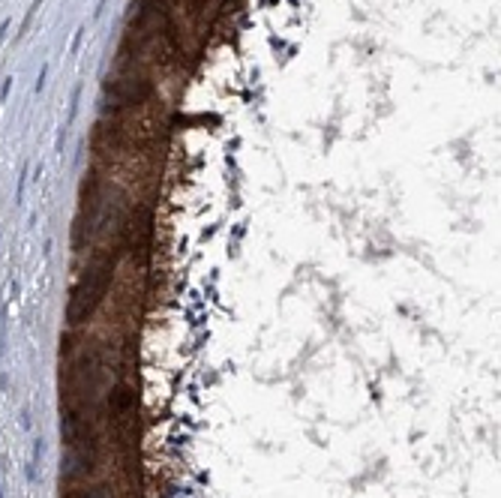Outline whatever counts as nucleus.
I'll return each mask as SVG.
<instances>
[{"label":"nucleus","instance_id":"nucleus-1","mask_svg":"<svg viewBox=\"0 0 501 498\" xmlns=\"http://www.w3.org/2000/svg\"><path fill=\"white\" fill-rule=\"evenodd\" d=\"M114 270H117V258L114 255H102L78 276V282L69 291V303H66V321L72 327L84 324L96 312V306L105 300L108 285L114 279Z\"/></svg>","mask_w":501,"mask_h":498},{"label":"nucleus","instance_id":"nucleus-2","mask_svg":"<svg viewBox=\"0 0 501 498\" xmlns=\"http://www.w3.org/2000/svg\"><path fill=\"white\" fill-rule=\"evenodd\" d=\"M108 420L123 441L135 435V390L129 384H114L108 393Z\"/></svg>","mask_w":501,"mask_h":498},{"label":"nucleus","instance_id":"nucleus-3","mask_svg":"<svg viewBox=\"0 0 501 498\" xmlns=\"http://www.w3.org/2000/svg\"><path fill=\"white\" fill-rule=\"evenodd\" d=\"M102 93L117 99V105H141L144 99H150L153 84L144 78H105L102 81Z\"/></svg>","mask_w":501,"mask_h":498},{"label":"nucleus","instance_id":"nucleus-4","mask_svg":"<svg viewBox=\"0 0 501 498\" xmlns=\"http://www.w3.org/2000/svg\"><path fill=\"white\" fill-rule=\"evenodd\" d=\"M96 459H99L96 444H93V447H66L63 462H60V480L72 483V480L87 477V474L96 468Z\"/></svg>","mask_w":501,"mask_h":498},{"label":"nucleus","instance_id":"nucleus-5","mask_svg":"<svg viewBox=\"0 0 501 498\" xmlns=\"http://www.w3.org/2000/svg\"><path fill=\"white\" fill-rule=\"evenodd\" d=\"M60 498H114L108 486H69Z\"/></svg>","mask_w":501,"mask_h":498},{"label":"nucleus","instance_id":"nucleus-6","mask_svg":"<svg viewBox=\"0 0 501 498\" xmlns=\"http://www.w3.org/2000/svg\"><path fill=\"white\" fill-rule=\"evenodd\" d=\"M42 453H45V441H42V438H36V441H33V462H30V465H39Z\"/></svg>","mask_w":501,"mask_h":498},{"label":"nucleus","instance_id":"nucleus-7","mask_svg":"<svg viewBox=\"0 0 501 498\" xmlns=\"http://www.w3.org/2000/svg\"><path fill=\"white\" fill-rule=\"evenodd\" d=\"M24 186H27V165L21 168V177H18V192H15L18 201H24Z\"/></svg>","mask_w":501,"mask_h":498},{"label":"nucleus","instance_id":"nucleus-8","mask_svg":"<svg viewBox=\"0 0 501 498\" xmlns=\"http://www.w3.org/2000/svg\"><path fill=\"white\" fill-rule=\"evenodd\" d=\"M45 78H48V63L42 66V72H39V78H36V84H33V90H36V93H42V87H45Z\"/></svg>","mask_w":501,"mask_h":498},{"label":"nucleus","instance_id":"nucleus-9","mask_svg":"<svg viewBox=\"0 0 501 498\" xmlns=\"http://www.w3.org/2000/svg\"><path fill=\"white\" fill-rule=\"evenodd\" d=\"M81 39H84V27H78V30H75V39H72V48H69L72 54L78 51V45H81Z\"/></svg>","mask_w":501,"mask_h":498},{"label":"nucleus","instance_id":"nucleus-10","mask_svg":"<svg viewBox=\"0 0 501 498\" xmlns=\"http://www.w3.org/2000/svg\"><path fill=\"white\" fill-rule=\"evenodd\" d=\"M6 33H9V18H3V21H0V45H3Z\"/></svg>","mask_w":501,"mask_h":498},{"label":"nucleus","instance_id":"nucleus-11","mask_svg":"<svg viewBox=\"0 0 501 498\" xmlns=\"http://www.w3.org/2000/svg\"><path fill=\"white\" fill-rule=\"evenodd\" d=\"M9 87H12V78H6V81H3V87H0V99H6V93H9Z\"/></svg>","mask_w":501,"mask_h":498},{"label":"nucleus","instance_id":"nucleus-12","mask_svg":"<svg viewBox=\"0 0 501 498\" xmlns=\"http://www.w3.org/2000/svg\"><path fill=\"white\" fill-rule=\"evenodd\" d=\"M21 426H24V429L30 426V408H24V411H21Z\"/></svg>","mask_w":501,"mask_h":498},{"label":"nucleus","instance_id":"nucleus-13","mask_svg":"<svg viewBox=\"0 0 501 498\" xmlns=\"http://www.w3.org/2000/svg\"><path fill=\"white\" fill-rule=\"evenodd\" d=\"M0 498H3V489H0Z\"/></svg>","mask_w":501,"mask_h":498}]
</instances>
